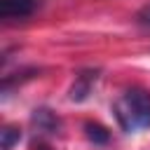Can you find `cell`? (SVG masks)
I'll return each instance as SVG.
<instances>
[{"label": "cell", "mask_w": 150, "mask_h": 150, "mask_svg": "<svg viewBox=\"0 0 150 150\" xmlns=\"http://www.w3.org/2000/svg\"><path fill=\"white\" fill-rule=\"evenodd\" d=\"M112 115L127 134L150 129V91L145 87L124 89L112 103Z\"/></svg>", "instance_id": "1"}, {"label": "cell", "mask_w": 150, "mask_h": 150, "mask_svg": "<svg viewBox=\"0 0 150 150\" xmlns=\"http://www.w3.org/2000/svg\"><path fill=\"white\" fill-rule=\"evenodd\" d=\"M42 0H0V19L2 21H26L30 19Z\"/></svg>", "instance_id": "2"}, {"label": "cell", "mask_w": 150, "mask_h": 150, "mask_svg": "<svg viewBox=\"0 0 150 150\" xmlns=\"http://www.w3.org/2000/svg\"><path fill=\"white\" fill-rule=\"evenodd\" d=\"M98 77H101V70L98 68H84V70H80L75 75V82H73L70 91H68L70 101H75V103L87 101L89 94H91V89H94V84L98 82Z\"/></svg>", "instance_id": "3"}, {"label": "cell", "mask_w": 150, "mask_h": 150, "mask_svg": "<svg viewBox=\"0 0 150 150\" xmlns=\"http://www.w3.org/2000/svg\"><path fill=\"white\" fill-rule=\"evenodd\" d=\"M30 124L35 127L38 134L42 136H56L61 131V120L56 112H52L49 108H35L30 115Z\"/></svg>", "instance_id": "4"}, {"label": "cell", "mask_w": 150, "mask_h": 150, "mask_svg": "<svg viewBox=\"0 0 150 150\" xmlns=\"http://www.w3.org/2000/svg\"><path fill=\"white\" fill-rule=\"evenodd\" d=\"M84 136H87V141L89 143H94V145H105L108 141H110V131H108V127H103L101 122H84Z\"/></svg>", "instance_id": "5"}, {"label": "cell", "mask_w": 150, "mask_h": 150, "mask_svg": "<svg viewBox=\"0 0 150 150\" xmlns=\"http://www.w3.org/2000/svg\"><path fill=\"white\" fill-rule=\"evenodd\" d=\"M21 141V129L19 127H5L2 129V150H12L14 143Z\"/></svg>", "instance_id": "6"}, {"label": "cell", "mask_w": 150, "mask_h": 150, "mask_svg": "<svg viewBox=\"0 0 150 150\" xmlns=\"http://www.w3.org/2000/svg\"><path fill=\"white\" fill-rule=\"evenodd\" d=\"M136 21H138L141 26H148V28H150V2L143 5V7L136 12Z\"/></svg>", "instance_id": "7"}]
</instances>
